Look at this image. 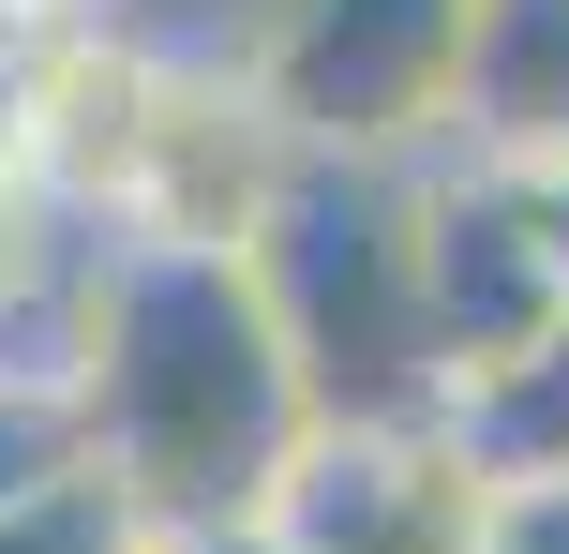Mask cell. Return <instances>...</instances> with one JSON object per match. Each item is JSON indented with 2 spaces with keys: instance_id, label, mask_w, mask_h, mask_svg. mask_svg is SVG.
<instances>
[{
  "instance_id": "cell-5",
  "label": "cell",
  "mask_w": 569,
  "mask_h": 554,
  "mask_svg": "<svg viewBox=\"0 0 569 554\" xmlns=\"http://www.w3.org/2000/svg\"><path fill=\"white\" fill-rule=\"evenodd\" d=\"M420 270H435V360H450V390L510 375V360H540L569 330V270H555V240H540L510 165H465V150L420 165Z\"/></svg>"
},
{
  "instance_id": "cell-8",
  "label": "cell",
  "mask_w": 569,
  "mask_h": 554,
  "mask_svg": "<svg viewBox=\"0 0 569 554\" xmlns=\"http://www.w3.org/2000/svg\"><path fill=\"white\" fill-rule=\"evenodd\" d=\"M106 465V435H90V375L76 360H0V510L60 495V480Z\"/></svg>"
},
{
  "instance_id": "cell-3",
  "label": "cell",
  "mask_w": 569,
  "mask_h": 554,
  "mask_svg": "<svg viewBox=\"0 0 569 554\" xmlns=\"http://www.w3.org/2000/svg\"><path fill=\"white\" fill-rule=\"evenodd\" d=\"M240 75L300 165H435L465 105V0H240Z\"/></svg>"
},
{
  "instance_id": "cell-2",
  "label": "cell",
  "mask_w": 569,
  "mask_h": 554,
  "mask_svg": "<svg viewBox=\"0 0 569 554\" xmlns=\"http://www.w3.org/2000/svg\"><path fill=\"white\" fill-rule=\"evenodd\" d=\"M256 285L284 315L315 420H450L420 270V165H300L256 225Z\"/></svg>"
},
{
  "instance_id": "cell-1",
  "label": "cell",
  "mask_w": 569,
  "mask_h": 554,
  "mask_svg": "<svg viewBox=\"0 0 569 554\" xmlns=\"http://www.w3.org/2000/svg\"><path fill=\"white\" fill-rule=\"evenodd\" d=\"M76 375L106 465L150 495V525H256L270 480L300 465L315 390L284 360V315L256 255H196V240H106L76 300Z\"/></svg>"
},
{
  "instance_id": "cell-4",
  "label": "cell",
  "mask_w": 569,
  "mask_h": 554,
  "mask_svg": "<svg viewBox=\"0 0 569 554\" xmlns=\"http://www.w3.org/2000/svg\"><path fill=\"white\" fill-rule=\"evenodd\" d=\"M495 480L450 450V420H315L300 465L270 480V554H480Z\"/></svg>"
},
{
  "instance_id": "cell-9",
  "label": "cell",
  "mask_w": 569,
  "mask_h": 554,
  "mask_svg": "<svg viewBox=\"0 0 569 554\" xmlns=\"http://www.w3.org/2000/svg\"><path fill=\"white\" fill-rule=\"evenodd\" d=\"M0 554H166V525H150V495L120 465H90V480H60V495L0 510Z\"/></svg>"
},
{
  "instance_id": "cell-6",
  "label": "cell",
  "mask_w": 569,
  "mask_h": 554,
  "mask_svg": "<svg viewBox=\"0 0 569 554\" xmlns=\"http://www.w3.org/2000/svg\"><path fill=\"white\" fill-rule=\"evenodd\" d=\"M465 165H569V0H465Z\"/></svg>"
},
{
  "instance_id": "cell-7",
  "label": "cell",
  "mask_w": 569,
  "mask_h": 554,
  "mask_svg": "<svg viewBox=\"0 0 569 554\" xmlns=\"http://www.w3.org/2000/svg\"><path fill=\"white\" fill-rule=\"evenodd\" d=\"M450 450L495 480V495H525V480H569V330L540 360H510V375L450 390Z\"/></svg>"
},
{
  "instance_id": "cell-10",
  "label": "cell",
  "mask_w": 569,
  "mask_h": 554,
  "mask_svg": "<svg viewBox=\"0 0 569 554\" xmlns=\"http://www.w3.org/2000/svg\"><path fill=\"white\" fill-rule=\"evenodd\" d=\"M166 554H270V540H256V525H180Z\"/></svg>"
}]
</instances>
